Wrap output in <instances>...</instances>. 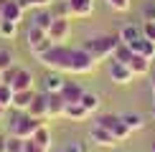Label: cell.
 <instances>
[{
	"mask_svg": "<svg viewBox=\"0 0 155 152\" xmlns=\"http://www.w3.org/2000/svg\"><path fill=\"white\" fill-rule=\"evenodd\" d=\"M5 152H25V139L8 135V142H5Z\"/></svg>",
	"mask_w": 155,
	"mask_h": 152,
	"instance_id": "28",
	"label": "cell"
},
{
	"mask_svg": "<svg viewBox=\"0 0 155 152\" xmlns=\"http://www.w3.org/2000/svg\"><path fill=\"white\" fill-rule=\"evenodd\" d=\"M36 99V89H23V91H15L13 94V109L15 112H25L31 106V101Z\"/></svg>",
	"mask_w": 155,
	"mask_h": 152,
	"instance_id": "15",
	"label": "cell"
},
{
	"mask_svg": "<svg viewBox=\"0 0 155 152\" xmlns=\"http://www.w3.org/2000/svg\"><path fill=\"white\" fill-rule=\"evenodd\" d=\"M140 30H143V38H147V41L155 43V21H145Z\"/></svg>",
	"mask_w": 155,
	"mask_h": 152,
	"instance_id": "33",
	"label": "cell"
},
{
	"mask_svg": "<svg viewBox=\"0 0 155 152\" xmlns=\"http://www.w3.org/2000/svg\"><path fill=\"white\" fill-rule=\"evenodd\" d=\"M122 119H125V124H127V129H130V132H140L145 127V119L140 117V114H135V112L122 114Z\"/></svg>",
	"mask_w": 155,
	"mask_h": 152,
	"instance_id": "24",
	"label": "cell"
},
{
	"mask_svg": "<svg viewBox=\"0 0 155 152\" xmlns=\"http://www.w3.org/2000/svg\"><path fill=\"white\" fill-rule=\"evenodd\" d=\"M153 119H155V106H153Z\"/></svg>",
	"mask_w": 155,
	"mask_h": 152,
	"instance_id": "45",
	"label": "cell"
},
{
	"mask_svg": "<svg viewBox=\"0 0 155 152\" xmlns=\"http://www.w3.org/2000/svg\"><path fill=\"white\" fill-rule=\"evenodd\" d=\"M23 8L18 0H5L3 5H0V15H3V21H13V23H21L23 21Z\"/></svg>",
	"mask_w": 155,
	"mask_h": 152,
	"instance_id": "11",
	"label": "cell"
},
{
	"mask_svg": "<svg viewBox=\"0 0 155 152\" xmlns=\"http://www.w3.org/2000/svg\"><path fill=\"white\" fill-rule=\"evenodd\" d=\"M64 86H66V79H64L61 71H48L43 76V91L46 94H56V91H61Z\"/></svg>",
	"mask_w": 155,
	"mask_h": 152,
	"instance_id": "13",
	"label": "cell"
},
{
	"mask_svg": "<svg viewBox=\"0 0 155 152\" xmlns=\"http://www.w3.org/2000/svg\"><path fill=\"white\" fill-rule=\"evenodd\" d=\"M107 74H109V81H112V84H117V86H130L132 79H135L132 68L127 66V63H120V61H109Z\"/></svg>",
	"mask_w": 155,
	"mask_h": 152,
	"instance_id": "8",
	"label": "cell"
},
{
	"mask_svg": "<svg viewBox=\"0 0 155 152\" xmlns=\"http://www.w3.org/2000/svg\"><path fill=\"white\" fill-rule=\"evenodd\" d=\"M41 63L48 68V71H61L69 74V63H71V48L66 43H54L43 56H38Z\"/></svg>",
	"mask_w": 155,
	"mask_h": 152,
	"instance_id": "1",
	"label": "cell"
},
{
	"mask_svg": "<svg viewBox=\"0 0 155 152\" xmlns=\"http://www.w3.org/2000/svg\"><path fill=\"white\" fill-rule=\"evenodd\" d=\"M25 112H28L31 117H36V119H48V94L46 91L43 94L36 91V99L31 101V106Z\"/></svg>",
	"mask_w": 155,
	"mask_h": 152,
	"instance_id": "10",
	"label": "cell"
},
{
	"mask_svg": "<svg viewBox=\"0 0 155 152\" xmlns=\"http://www.w3.org/2000/svg\"><path fill=\"white\" fill-rule=\"evenodd\" d=\"M153 106H155V91H153Z\"/></svg>",
	"mask_w": 155,
	"mask_h": 152,
	"instance_id": "44",
	"label": "cell"
},
{
	"mask_svg": "<svg viewBox=\"0 0 155 152\" xmlns=\"http://www.w3.org/2000/svg\"><path fill=\"white\" fill-rule=\"evenodd\" d=\"M3 114H5V106H3V104H0V119H3Z\"/></svg>",
	"mask_w": 155,
	"mask_h": 152,
	"instance_id": "42",
	"label": "cell"
},
{
	"mask_svg": "<svg viewBox=\"0 0 155 152\" xmlns=\"http://www.w3.org/2000/svg\"><path fill=\"white\" fill-rule=\"evenodd\" d=\"M56 18H71V8H69V0H54V8H51Z\"/></svg>",
	"mask_w": 155,
	"mask_h": 152,
	"instance_id": "30",
	"label": "cell"
},
{
	"mask_svg": "<svg viewBox=\"0 0 155 152\" xmlns=\"http://www.w3.org/2000/svg\"><path fill=\"white\" fill-rule=\"evenodd\" d=\"M13 94H15V91H13V89L5 84V81H0V104H3L5 109L13 104Z\"/></svg>",
	"mask_w": 155,
	"mask_h": 152,
	"instance_id": "31",
	"label": "cell"
},
{
	"mask_svg": "<svg viewBox=\"0 0 155 152\" xmlns=\"http://www.w3.org/2000/svg\"><path fill=\"white\" fill-rule=\"evenodd\" d=\"M31 139H33L38 147H43L46 152L51 150V144H54V139H51V129H48L46 124H41V127H38V129H36V135L31 137Z\"/></svg>",
	"mask_w": 155,
	"mask_h": 152,
	"instance_id": "21",
	"label": "cell"
},
{
	"mask_svg": "<svg viewBox=\"0 0 155 152\" xmlns=\"http://www.w3.org/2000/svg\"><path fill=\"white\" fill-rule=\"evenodd\" d=\"M84 91L87 89L84 86H79V84H71V81H66V86L61 89V94H64V99L71 104V101H81V97H84Z\"/></svg>",
	"mask_w": 155,
	"mask_h": 152,
	"instance_id": "22",
	"label": "cell"
},
{
	"mask_svg": "<svg viewBox=\"0 0 155 152\" xmlns=\"http://www.w3.org/2000/svg\"><path fill=\"white\" fill-rule=\"evenodd\" d=\"M5 142H8V135H0V152H5Z\"/></svg>",
	"mask_w": 155,
	"mask_h": 152,
	"instance_id": "39",
	"label": "cell"
},
{
	"mask_svg": "<svg viewBox=\"0 0 155 152\" xmlns=\"http://www.w3.org/2000/svg\"><path fill=\"white\" fill-rule=\"evenodd\" d=\"M0 21H3V15H0Z\"/></svg>",
	"mask_w": 155,
	"mask_h": 152,
	"instance_id": "47",
	"label": "cell"
},
{
	"mask_svg": "<svg viewBox=\"0 0 155 152\" xmlns=\"http://www.w3.org/2000/svg\"><path fill=\"white\" fill-rule=\"evenodd\" d=\"M64 150H66V152H84V144L79 142V139H71V142H69Z\"/></svg>",
	"mask_w": 155,
	"mask_h": 152,
	"instance_id": "35",
	"label": "cell"
},
{
	"mask_svg": "<svg viewBox=\"0 0 155 152\" xmlns=\"http://www.w3.org/2000/svg\"><path fill=\"white\" fill-rule=\"evenodd\" d=\"M66 104H69V101L64 99V94H61V91L48 94V119H54V117H64V109H66Z\"/></svg>",
	"mask_w": 155,
	"mask_h": 152,
	"instance_id": "17",
	"label": "cell"
},
{
	"mask_svg": "<svg viewBox=\"0 0 155 152\" xmlns=\"http://www.w3.org/2000/svg\"><path fill=\"white\" fill-rule=\"evenodd\" d=\"M127 66L132 68V74L135 76H147L153 71V61L150 59H145L143 53H132V59L127 61Z\"/></svg>",
	"mask_w": 155,
	"mask_h": 152,
	"instance_id": "14",
	"label": "cell"
},
{
	"mask_svg": "<svg viewBox=\"0 0 155 152\" xmlns=\"http://www.w3.org/2000/svg\"><path fill=\"white\" fill-rule=\"evenodd\" d=\"M71 18H89L94 13V0H69Z\"/></svg>",
	"mask_w": 155,
	"mask_h": 152,
	"instance_id": "16",
	"label": "cell"
},
{
	"mask_svg": "<svg viewBox=\"0 0 155 152\" xmlns=\"http://www.w3.org/2000/svg\"><path fill=\"white\" fill-rule=\"evenodd\" d=\"M153 68H155V61H153Z\"/></svg>",
	"mask_w": 155,
	"mask_h": 152,
	"instance_id": "46",
	"label": "cell"
},
{
	"mask_svg": "<svg viewBox=\"0 0 155 152\" xmlns=\"http://www.w3.org/2000/svg\"><path fill=\"white\" fill-rule=\"evenodd\" d=\"M117 43H120V36H94V38H89V41L84 43V48H87L89 53L94 56V61L99 63L104 59H112Z\"/></svg>",
	"mask_w": 155,
	"mask_h": 152,
	"instance_id": "2",
	"label": "cell"
},
{
	"mask_svg": "<svg viewBox=\"0 0 155 152\" xmlns=\"http://www.w3.org/2000/svg\"><path fill=\"white\" fill-rule=\"evenodd\" d=\"M51 46H54V41H51V38L46 36V38H43V41H38L36 46H31L28 51H31V53H33V56H43V53H46V51H48Z\"/></svg>",
	"mask_w": 155,
	"mask_h": 152,
	"instance_id": "32",
	"label": "cell"
},
{
	"mask_svg": "<svg viewBox=\"0 0 155 152\" xmlns=\"http://www.w3.org/2000/svg\"><path fill=\"white\" fill-rule=\"evenodd\" d=\"M94 124H99V127H104L107 132H112V135L117 137L120 142H125V139H127V137L132 135V132L127 129L125 119H122V117H117V114H99Z\"/></svg>",
	"mask_w": 155,
	"mask_h": 152,
	"instance_id": "6",
	"label": "cell"
},
{
	"mask_svg": "<svg viewBox=\"0 0 155 152\" xmlns=\"http://www.w3.org/2000/svg\"><path fill=\"white\" fill-rule=\"evenodd\" d=\"M130 48L135 51V53H143L145 59L155 61V43H153V41H147V38H137L135 43H130Z\"/></svg>",
	"mask_w": 155,
	"mask_h": 152,
	"instance_id": "18",
	"label": "cell"
},
{
	"mask_svg": "<svg viewBox=\"0 0 155 152\" xmlns=\"http://www.w3.org/2000/svg\"><path fill=\"white\" fill-rule=\"evenodd\" d=\"M81 104H84L89 112L94 114L97 109H99V104H102V101H99V94H94V91H84V97H81Z\"/></svg>",
	"mask_w": 155,
	"mask_h": 152,
	"instance_id": "29",
	"label": "cell"
},
{
	"mask_svg": "<svg viewBox=\"0 0 155 152\" xmlns=\"http://www.w3.org/2000/svg\"><path fill=\"white\" fill-rule=\"evenodd\" d=\"M0 81H5L13 91H23V89H33V74L28 71V68H23V66H10L8 71H3V79Z\"/></svg>",
	"mask_w": 155,
	"mask_h": 152,
	"instance_id": "4",
	"label": "cell"
},
{
	"mask_svg": "<svg viewBox=\"0 0 155 152\" xmlns=\"http://www.w3.org/2000/svg\"><path fill=\"white\" fill-rule=\"evenodd\" d=\"M150 152H155V142H153V144H150Z\"/></svg>",
	"mask_w": 155,
	"mask_h": 152,
	"instance_id": "43",
	"label": "cell"
},
{
	"mask_svg": "<svg viewBox=\"0 0 155 152\" xmlns=\"http://www.w3.org/2000/svg\"><path fill=\"white\" fill-rule=\"evenodd\" d=\"M10 66H15V53L10 48H0V74L8 71Z\"/></svg>",
	"mask_w": 155,
	"mask_h": 152,
	"instance_id": "27",
	"label": "cell"
},
{
	"mask_svg": "<svg viewBox=\"0 0 155 152\" xmlns=\"http://www.w3.org/2000/svg\"><path fill=\"white\" fill-rule=\"evenodd\" d=\"M18 36V23L13 21H0V38H5V41H10V38Z\"/></svg>",
	"mask_w": 155,
	"mask_h": 152,
	"instance_id": "26",
	"label": "cell"
},
{
	"mask_svg": "<svg viewBox=\"0 0 155 152\" xmlns=\"http://www.w3.org/2000/svg\"><path fill=\"white\" fill-rule=\"evenodd\" d=\"M46 36H48V33H46L43 28H36V25H31V28L25 30V43H28V48H31V46H36L38 41H43Z\"/></svg>",
	"mask_w": 155,
	"mask_h": 152,
	"instance_id": "25",
	"label": "cell"
},
{
	"mask_svg": "<svg viewBox=\"0 0 155 152\" xmlns=\"http://www.w3.org/2000/svg\"><path fill=\"white\" fill-rule=\"evenodd\" d=\"M117 36H120L122 43H127V46H130V43H135L137 38H143V30H140L135 23H127V25H122V28H120Z\"/></svg>",
	"mask_w": 155,
	"mask_h": 152,
	"instance_id": "19",
	"label": "cell"
},
{
	"mask_svg": "<svg viewBox=\"0 0 155 152\" xmlns=\"http://www.w3.org/2000/svg\"><path fill=\"white\" fill-rule=\"evenodd\" d=\"M64 117H66L69 122H87V119L92 117V112H89L81 101H71V104H66V109H64Z\"/></svg>",
	"mask_w": 155,
	"mask_h": 152,
	"instance_id": "12",
	"label": "cell"
},
{
	"mask_svg": "<svg viewBox=\"0 0 155 152\" xmlns=\"http://www.w3.org/2000/svg\"><path fill=\"white\" fill-rule=\"evenodd\" d=\"M41 124H46V119H36V117H31L28 112H18L15 117H13L10 127H8V135H15V137L31 139Z\"/></svg>",
	"mask_w": 155,
	"mask_h": 152,
	"instance_id": "3",
	"label": "cell"
},
{
	"mask_svg": "<svg viewBox=\"0 0 155 152\" xmlns=\"http://www.w3.org/2000/svg\"><path fill=\"white\" fill-rule=\"evenodd\" d=\"M132 53H135V51L130 48V46H127V43H117V48H114V53H112V61H120V63H127V61H130L132 59Z\"/></svg>",
	"mask_w": 155,
	"mask_h": 152,
	"instance_id": "23",
	"label": "cell"
},
{
	"mask_svg": "<svg viewBox=\"0 0 155 152\" xmlns=\"http://www.w3.org/2000/svg\"><path fill=\"white\" fill-rule=\"evenodd\" d=\"M33 23L31 25H36V28H43V30H48V25L51 21H54V13H51L48 8H33Z\"/></svg>",
	"mask_w": 155,
	"mask_h": 152,
	"instance_id": "20",
	"label": "cell"
},
{
	"mask_svg": "<svg viewBox=\"0 0 155 152\" xmlns=\"http://www.w3.org/2000/svg\"><path fill=\"white\" fill-rule=\"evenodd\" d=\"M145 21H155V3L145 8Z\"/></svg>",
	"mask_w": 155,
	"mask_h": 152,
	"instance_id": "36",
	"label": "cell"
},
{
	"mask_svg": "<svg viewBox=\"0 0 155 152\" xmlns=\"http://www.w3.org/2000/svg\"><path fill=\"white\" fill-rule=\"evenodd\" d=\"M150 86H153V91H155V71H153V81H150Z\"/></svg>",
	"mask_w": 155,
	"mask_h": 152,
	"instance_id": "40",
	"label": "cell"
},
{
	"mask_svg": "<svg viewBox=\"0 0 155 152\" xmlns=\"http://www.w3.org/2000/svg\"><path fill=\"white\" fill-rule=\"evenodd\" d=\"M94 66H97L94 56L89 53V51L84 48V46H79V48H71V63H69V74L87 76V74H92V71H94Z\"/></svg>",
	"mask_w": 155,
	"mask_h": 152,
	"instance_id": "5",
	"label": "cell"
},
{
	"mask_svg": "<svg viewBox=\"0 0 155 152\" xmlns=\"http://www.w3.org/2000/svg\"><path fill=\"white\" fill-rule=\"evenodd\" d=\"M46 33L54 43H66L71 38V18H56L54 15V21H51Z\"/></svg>",
	"mask_w": 155,
	"mask_h": 152,
	"instance_id": "7",
	"label": "cell"
},
{
	"mask_svg": "<svg viewBox=\"0 0 155 152\" xmlns=\"http://www.w3.org/2000/svg\"><path fill=\"white\" fill-rule=\"evenodd\" d=\"M107 5L117 13H127L130 10V0H107Z\"/></svg>",
	"mask_w": 155,
	"mask_h": 152,
	"instance_id": "34",
	"label": "cell"
},
{
	"mask_svg": "<svg viewBox=\"0 0 155 152\" xmlns=\"http://www.w3.org/2000/svg\"><path fill=\"white\" fill-rule=\"evenodd\" d=\"M18 3H21V8H23V10H28V8H33V0H18Z\"/></svg>",
	"mask_w": 155,
	"mask_h": 152,
	"instance_id": "38",
	"label": "cell"
},
{
	"mask_svg": "<svg viewBox=\"0 0 155 152\" xmlns=\"http://www.w3.org/2000/svg\"><path fill=\"white\" fill-rule=\"evenodd\" d=\"M89 139H92L94 147H104V150L117 147V144H120V139L114 137L112 132H107L104 127H99V124H92V129H89Z\"/></svg>",
	"mask_w": 155,
	"mask_h": 152,
	"instance_id": "9",
	"label": "cell"
},
{
	"mask_svg": "<svg viewBox=\"0 0 155 152\" xmlns=\"http://www.w3.org/2000/svg\"><path fill=\"white\" fill-rule=\"evenodd\" d=\"M48 152H66V150H64V147H59V150H54V147H51Z\"/></svg>",
	"mask_w": 155,
	"mask_h": 152,
	"instance_id": "41",
	"label": "cell"
},
{
	"mask_svg": "<svg viewBox=\"0 0 155 152\" xmlns=\"http://www.w3.org/2000/svg\"><path fill=\"white\" fill-rule=\"evenodd\" d=\"M54 0H33V8H48Z\"/></svg>",
	"mask_w": 155,
	"mask_h": 152,
	"instance_id": "37",
	"label": "cell"
}]
</instances>
